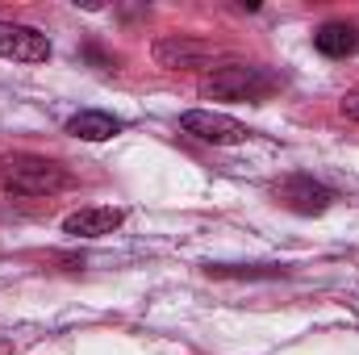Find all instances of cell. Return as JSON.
Instances as JSON below:
<instances>
[{
  "label": "cell",
  "instance_id": "cell-10",
  "mask_svg": "<svg viewBox=\"0 0 359 355\" xmlns=\"http://www.w3.org/2000/svg\"><path fill=\"white\" fill-rule=\"evenodd\" d=\"M343 117L359 121V92H347V96H343Z\"/></svg>",
  "mask_w": 359,
  "mask_h": 355
},
{
  "label": "cell",
  "instance_id": "cell-9",
  "mask_svg": "<svg viewBox=\"0 0 359 355\" xmlns=\"http://www.w3.org/2000/svg\"><path fill=\"white\" fill-rule=\"evenodd\" d=\"M67 134L72 138H84V142H104L113 134H121V121L109 117V113H96V109H84L67 121Z\"/></svg>",
  "mask_w": 359,
  "mask_h": 355
},
{
  "label": "cell",
  "instance_id": "cell-2",
  "mask_svg": "<svg viewBox=\"0 0 359 355\" xmlns=\"http://www.w3.org/2000/svg\"><path fill=\"white\" fill-rule=\"evenodd\" d=\"M0 184H4V192H13V196H50V192L67 188L72 176H67L55 159L21 151V155H8V159L0 163Z\"/></svg>",
  "mask_w": 359,
  "mask_h": 355
},
{
  "label": "cell",
  "instance_id": "cell-4",
  "mask_svg": "<svg viewBox=\"0 0 359 355\" xmlns=\"http://www.w3.org/2000/svg\"><path fill=\"white\" fill-rule=\"evenodd\" d=\"M217 59V51L209 42H196V38H184V34H172V38H159L155 42V63L168 67V72H192V67H209Z\"/></svg>",
  "mask_w": 359,
  "mask_h": 355
},
{
  "label": "cell",
  "instance_id": "cell-7",
  "mask_svg": "<svg viewBox=\"0 0 359 355\" xmlns=\"http://www.w3.org/2000/svg\"><path fill=\"white\" fill-rule=\"evenodd\" d=\"M121 222H126L121 209H113V205H88V209L67 213L63 230H67L72 239H104V234H113Z\"/></svg>",
  "mask_w": 359,
  "mask_h": 355
},
{
  "label": "cell",
  "instance_id": "cell-6",
  "mask_svg": "<svg viewBox=\"0 0 359 355\" xmlns=\"http://www.w3.org/2000/svg\"><path fill=\"white\" fill-rule=\"evenodd\" d=\"M0 59L17 63H46L50 59V38L29 29V25H8L0 21Z\"/></svg>",
  "mask_w": 359,
  "mask_h": 355
},
{
  "label": "cell",
  "instance_id": "cell-3",
  "mask_svg": "<svg viewBox=\"0 0 359 355\" xmlns=\"http://www.w3.org/2000/svg\"><path fill=\"white\" fill-rule=\"evenodd\" d=\"M180 130L192 134V138H201V142H213V147H234V142H247V138H251V130H247L243 121H234V117H226V113H213V109H192V113H184V117H180Z\"/></svg>",
  "mask_w": 359,
  "mask_h": 355
},
{
  "label": "cell",
  "instance_id": "cell-8",
  "mask_svg": "<svg viewBox=\"0 0 359 355\" xmlns=\"http://www.w3.org/2000/svg\"><path fill=\"white\" fill-rule=\"evenodd\" d=\"M313 46L326 59H347V55L359 51V25H351V21H326V25H318Z\"/></svg>",
  "mask_w": 359,
  "mask_h": 355
},
{
  "label": "cell",
  "instance_id": "cell-5",
  "mask_svg": "<svg viewBox=\"0 0 359 355\" xmlns=\"http://www.w3.org/2000/svg\"><path fill=\"white\" fill-rule=\"evenodd\" d=\"M276 196H280V205H288L292 213H305V217H313V213H326L330 209V188L326 184H318L313 176H284L276 184Z\"/></svg>",
  "mask_w": 359,
  "mask_h": 355
},
{
  "label": "cell",
  "instance_id": "cell-1",
  "mask_svg": "<svg viewBox=\"0 0 359 355\" xmlns=\"http://www.w3.org/2000/svg\"><path fill=\"white\" fill-rule=\"evenodd\" d=\"M276 88V76H268L255 63H226L201 76V96L205 100H238V105H259Z\"/></svg>",
  "mask_w": 359,
  "mask_h": 355
}]
</instances>
